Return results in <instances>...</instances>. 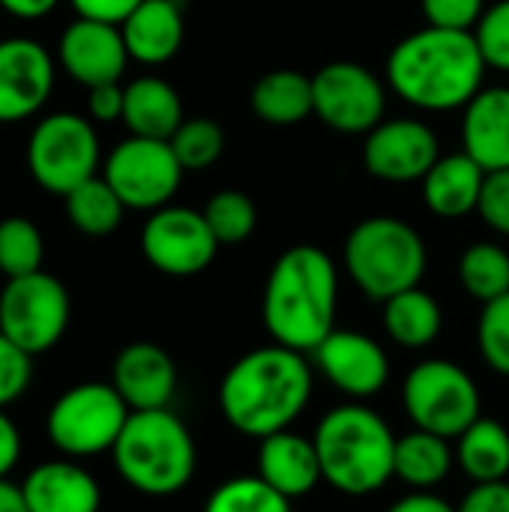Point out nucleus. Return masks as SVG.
Wrapping results in <instances>:
<instances>
[{"label":"nucleus","instance_id":"f257e3e1","mask_svg":"<svg viewBox=\"0 0 509 512\" xmlns=\"http://www.w3.org/2000/svg\"><path fill=\"white\" fill-rule=\"evenodd\" d=\"M486 69L474 30L429 24L390 51L387 84L420 111H456L483 90Z\"/></svg>","mask_w":509,"mask_h":512},{"label":"nucleus","instance_id":"f03ea898","mask_svg":"<svg viewBox=\"0 0 509 512\" xmlns=\"http://www.w3.org/2000/svg\"><path fill=\"white\" fill-rule=\"evenodd\" d=\"M312 369L303 351L270 345L243 354L219 384L225 423L246 438L285 432L309 405Z\"/></svg>","mask_w":509,"mask_h":512},{"label":"nucleus","instance_id":"7ed1b4c3","mask_svg":"<svg viewBox=\"0 0 509 512\" xmlns=\"http://www.w3.org/2000/svg\"><path fill=\"white\" fill-rule=\"evenodd\" d=\"M339 279L333 258L318 246H291L264 285V327L276 345L312 354L336 330Z\"/></svg>","mask_w":509,"mask_h":512},{"label":"nucleus","instance_id":"20e7f679","mask_svg":"<svg viewBox=\"0 0 509 512\" xmlns=\"http://www.w3.org/2000/svg\"><path fill=\"white\" fill-rule=\"evenodd\" d=\"M312 441L324 483L348 498L372 495L393 480L396 435L381 414L360 402L327 411Z\"/></svg>","mask_w":509,"mask_h":512},{"label":"nucleus","instance_id":"39448f33","mask_svg":"<svg viewBox=\"0 0 509 512\" xmlns=\"http://www.w3.org/2000/svg\"><path fill=\"white\" fill-rule=\"evenodd\" d=\"M114 468L129 489L147 498L180 495L198 465V450L186 423L171 411H132L114 450Z\"/></svg>","mask_w":509,"mask_h":512},{"label":"nucleus","instance_id":"423d86ee","mask_svg":"<svg viewBox=\"0 0 509 512\" xmlns=\"http://www.w3.org/2000/svg\"><path fill=\"white\" fill-rule=\"evenodd\" d=\"M345 270L372 300L417 288L426 273L423 237L396 216L363 219L345 240Z\"/></svg>","mask_w":509,"mask_h":512},{"label":"nucleus","instance_id":"0eeeda50","mask_svg":"<svg viewBox=\"0 0 509 512\" xmlns=\"http://www.w3.org/2000/svg\"><path fill=\"white\" fill-rule=\"evenodd\" d=\"M129 414V405L111 381H87L54 399L45 417V435L60 456L75 462L93 459L114 450Z\"/></svg>","mask_w":509,"mask_h":512},{"label":"nucleus","instance_id":"6e6552de","mask_svg":"<svg viewBox=\"0 0 509 512\" xmlns=\"http://www.w3.org/2000/svg\"><path fill=\"white\" fill-rule=\"evenodd\" d=\"M27 171L51 195L66 198L75 186L96 177L99 135L93 120L75 111L42 117L27 138Z\"/></svg>","mask_w":509,"mask_h":512},{"label":"nucleus","instance_id":"1a4fd4ad","mask_svg":"<svg viewBox=\"0 0 509 512\" xmlns=\"http://www.w3.org/2000/svg\"><path fill=\"white\" fill-rule=\"evenodd\" d=\"M69 315L66 285L45 270L6 279L0 291V333L30 357L51 351L66 336Z\"/></svg>","mask_w":509,"mask_h":512},{"label":"nucleus","instance_id":"9d476101","mask_svg":"<svg viewBox=\"0 0 509 512\" xmlns=\"http://www.w3.org/2000/svg\"><path fill=\"white\" fill-rule=\"evenodd\" d=\"M402 405L417 429L441 438H459L480 414L474 378L450 360L417 363L402 387Z\"/></svg>","mask_w":509,"mask_h":512},{"label":"nucleus","instance_id":"9b49d317","mask_svg":"<svg viewBox=\"0 0 509 512\" xmlns=\"http://www.w3.org/2000/svg\"><path fill=\"white\" fill-rule=\"evenodd\" d=\"M102 177L120 195L126 210H159L165 207L183 180V165L171 150V141L129 135L120 141L102 168Z\"/></svg>","mask_w":509,"mask_h":512},{"label":"nucleus","instance_id":"f8f14e48","mask_svg":"<svg viewBox=\"0 0 509 512\" xmlns=\"http://www.w3.org/2000/svg\"><path fill=\"white\" fill-rule=\"evenodd\" d=\"M312 99L324 126L345 135H369L384 120L387 90L372 69L336 60L315 72Z\"/></svg>","mask_w":509,"mask_h":512},{"label":"nucleus","instance_id":"ddd939ff","mask_svg":"<svg viewBox=\"0 0 509 512\" xmlns=\"http://www.w3.org/2000/svg\"><path fill=\"white\" fill-rule=\"evenodd\" d=\"M219 240L213 237L204 213L192 207L165 204L150 213L141 228V252L147 264L165 276H195L216 258Z\"/></svg>","mask_w":509,"mask_h":512},{"label":"nucleus","instance_id":"4468645a","mask_svg":"<svg viewBox=\"0 0 509 512\" xmlns=\"http://www.w3.org/2000/svg\"><path fill=\"white\" fill-rule=\"evenodd\" d=\"M441 159V141L432 126L411 117L381 120L363 144V162L372 177L387 183L423 180Z\"/></svg>","mask_w":509,"mask_h":512},{"label":"nucleus","instance_id":"2eb2a0df","mask_svg":"<svg viewBox=\"0 0 509 512\" xmlns=\"http://www.w3.org/2000/svg\"><path fill=\"white\" fill-rule=\"evenodd\" d=\"M54 90V57L30 36L0 39V123H21L45 108Z\"/></svg>","mask_w":509,"mask_h":512},{"label":"nucleus","instance_id":"dca6fc26","mask_svg":"<svg viewBox=\"0 0 509 512\" xmlns=\"http://www.w3.org/2000/svg\"><path fill=\"white\" fill-rule=\"evenodd\" d=\"M312 357L318 372L351 399H369L381 393L390 378L387 351L372 336L354 330H333L312 351Z\"/></svg>","mask_w":509,"mask_h":512},{"label":"nucleus","instance_id":"f3484780","mask_svg":"<svg viewBox=\"0 0 509 512\" xmlns=\"http://www.w3.org/2000/svg\"><path fill=\"white\" fill-rule=\"evenodd\" d=\"M57 60L72 81H78L81 87H96V84L120 81L132 57L126 51L120 27L90 18H75L60 33Z\"/></svg>","mask_w":509,"mask_h":512},{"label":"nucleus","instance_id":"a211bd4d","mask_svg":"<svg viewBox=\"0 0 509 512\" xmlns=\"http://www.w3.org/2000/svg\"><path fill=\"white\" fill-rule=\"evenodd\" d=\"M111 384L129 411H159L168 408L177 393V366L165 348L153 342H132L114 357Z\"/></svg>","mask_w":509,"mask_h":512},{"label":"nucleus","instance_id":"6ab92c4d","mask_svg":"<svg viewBox=\"0 0 509 512\" xmlns=\"http://www.w3.org/2000/svg\"><path fill=\"white\" fill-rule=\"evenodd\" d=\"M21 492L30 512H99L102 507L96 477L66 456L36 465L21 480Z\"/></svg>","mask_w":509,"mask_h":512},{"label":"nucleus","instance_id":"aec40b11","mask_svg":"<svg viewBox=\"0 0 509 512\" xmlns=\"http://www.w3.org/2000/svg\"><path fill=\"white\" fill-rule=\"evenodd\" d=\"M255 465H258V477L288 501L306 498L324 480L315 441L288 429L261 438Z\"/></svg>","mask_w":509,"mask_h":512},{"label":"nucleus","instance_id":"412c9836","mask_svg":"<svg viewBox=\"0 0 509 512\" xmlns=\"http://www.w3.org/2000/svg\"><path fill=\"white\" fill-rule=\"evenodd\" d=\"M462 141L486 174L509 168V87H483L465 105Z\"/></svg>","mask_w":509,"mask_h":512},{"label":"nucleus","instance_id":"4be33fe9","mask_svg":"<svg viewBox=\"0 0 509 512\" xmlns=\"http://www.w3.org/2000/svg\"><path fill=\"white\" fill-rule=\"evenodd\" d=\"M126 51L144 66L168 63L183 45V12L177 0H144L120 24Z\"/></svg>","mask_w":509,"mask_h":512},{"label":"nucleus","instance_id":"5701e85b","mask_svg":"<svg viewBox=\"0 0 509 512\" xmlns=\"http://www.w3.org/2000/svg\"><path fill=\"white\" fill-rule=\"evenodd\" d=\"M486 171L468 156H441L423 177V201L441 219H462L480 207Z\"/></svg>","mask_w":509,"mask_h":512},{"label":"nucleus","instance_id":"b1692460","mask_svg":"<svg viewBox=\"0 0 509 512\" xmlns=\"http://www.w3.org/2000/svg\"><path fill=\"white\" fill-rule=\"evenodd\" d=\"M123 123L138 138H159L171 141V135L180 129L183 102L177 90L156 75H141L123 87Z\"/></svg>","mask_w":509,"mask_h":512},{"label":"nucleus","instance_id":"393cba45","mask_svg":"<svg viewBox=\"0 0 509 512\" xmlns=\"http://www.w3.org/2000/svg\"><path fill=\"white\" fill-rule=\"evenodd\" d=\"M252 111L258 120L270 126L303 123L315 111L312 78H306L297 69H276L264 75L252 90Z\"/></svg>","mask_w":509,"mask_h":512},{"label":"nucleus","instance_id":"a878e982","mask_svg":"<svg viewBox=\"0 0 509 512\" xmlns=\"http://www.w3.org/2000/svg\"><path fill=\"white\" fill-rule=\"evenodd\" d=\"M453 468V447L450 438H441L426 429H414L396 438L393 456V477H399L411 489H435L447 480Z\"/></svg>","mask_w":509,"mask_h":512},{"label":"nucleus","instance_id":"bb28decb","mask_svg":"<svg viewBox=\"0 0 509 512\" xmlns=\"http://www.w3.org/2000/svg\"><path fill=\"white\" fill-rule=\"evenodd\" d=\"M444 315L432 294L420 285L384 300V330L402 348H426L441 336Z\"/></svg>","mask_w":509,"mask_h":512},{"label":"nucleus","instance_id":"cd10ccee","mask_svg":"<svg viewBox=\"0 0 509 512\" xmlns=\"http://www.w3.org/2000/svg\"><path fill=\"white\" fill-rule=\"evenodd\" d=\"M459 465L474 483L509 477V432L492 417H477L459 435Z\"/></svg>","mask_w":509,"mask_h":512},{"label":"nucleus","instance_id":"c85d7f7f","mask_svg":"<svg viewBox=\"0 0 509 512\" xmlns=\"http://www.w3.org/2000/svg\"><path fill=\"white\" fill-rule=\"evenodd\" d=\"M63 201H66L69 222L87 237H105V234L117 231L123 222V213H126V204L120 201V195L99 174L84 180L81 186H75Z\"/></svg>","mask_w":509,"mask_h":512},{"label":"nucleus","instance_id":"c756f323","mask_svg":"<svg viewBox=\"0 0 509 512\" xmlns=\"http://www.w3.org/2000/svg\"><path fill=\"white\" fill-rule=\"evenodd\" d=\"M459 279L465 291L480 303L504 297L509 291V252L498 243L468 246L459 261Z\"/></svg>","mask_w":509,"mask_h":512},{"label":"nucleus","instance_id":"7c9ffc66","mask_svg":"<svg viewBox=\"0 0 509 512\" xmlns=\"http://www.w3.org/2000/svg\"><path fill=\"white\" fill-rule=\"evenodd\" d=\"M45 240L42 231L24 216L0 219V273L6 279L42 270Z\"/></svg>","mask_w":509,"mask_h":512},{"label":"nucleus","instance_id":"2f4dec72","mask_svg":"<svg viewBox=\"0 0 509 512\" xmlns=\"http://www.w3.org/2000/svg\"><path fill=\"white\" fill-rule=\"evenodd\" d=\"M201 213H204L213 237L219 240V246L246 243L252 237L255 225H258V210L252 204V198L237 192V189L216 192Z\"/></svg>","mask_w":509,"mask_h":512},{"label":"nucleus","instance_id":"473e14b6","mask_svg":"<svg viewBox=\"0 0 509 512\" xmlns=\"http://www.w3.org/2000/svg\"><path fill=\"white\" fill-rule=\"evenodd\" d=\"M204 512H294L291 501L255 477H234L213 489Z\"/></svg>","mask_w":509,"mask_h":512},{"label":"nucleus","instance_id":"72a5a7b5","mask_svg":"<svg viewBox=\"0 0 509 512\" xmlns=\"http://www.w3.org/2000/svg\"><path fill=\"white\" fill-rule=\"evenodd\" d=\"M171 150L180 159L183 171H204L222 156L225 132L210 117H192L183 120L180 129L171 135Z\"/></svg>","mask_w":509,"mask_h":512},{"label":"nucleus","instance_id":"f704fd0d","mask_svg":"<svg viewBox=\"0 0 509 512\" xmlns=\"http://www.w3.org/2000/svg\"><path fill=\"white\" fill-rule=\"evenodd\" d=\"M477 345L489 369L509 378V291L492 303H483V315L477 324Z\"/></svg>","mask_w":509,"mask_h":512},{"label":"nucleus","instance_id":"c9c22d12","mask_svg":"<svg viewBox=\"0 0 509 512\" xmlns=\"http://www.w3.org/2000/svg\"><path fill=\"white\" fill-rule=\"evenodd\" d=\"M474 39L486 66L509 72V0L486 6L483 18L474 27Z\"/></svg>","mask_w":509,"mask_h":512},{"label":"nucleus","instance_id":"e433bc0d","mask_svg":"<svg viewBox=\"0 0 509 512\" xmlns=\"http://www.w3.org/2000/svg\"><path fill=\"white\" fill-rule=\"evenodd\" d=\"M33 378V357L0 333V408L18 402Z\"/></svg>","mask_w":509,"mask_h":512},{"label":"nucleus","instance_id":"4c0bfd02","mask_svg":"<svg viewBox=\"0 0 509 512\" xmlns=\"http://www.w3.org/2000/svg\"><path fill=\"white\" fill-rule=\"evenodd\" d=\"M483 12H486L483 0H423V15L432 27L474 30Z\"/></svg>","mask_w":509,"mask_h":512},{"label":"nucleus","instance_id":"58836bf2","mask_svg":"<svg viewBox=\"0 0 509 512\" xmlns=\"http://www.w3.org/2000/svg\"><path fill=\"white\" fill-rule=\"evenodd\" d=\"M477 213L483 216V222L492 231L509 237V168H504V171H489L486 174Z\"/></svg>","mask_w":509,"mask_h":512},{"label":"nucleus","instance_id":"ea45409f","mask_svg":"<svg viewBox=\"0 0 509 512\" xmlns=\"http://www.w3.org/2000/svg\"><path fill=\"white\" fill-rule=\"evenodd\" d=\"M123 99H126V93H123L120 81L87 87V114H90V120H96V123L123 120Z\"/></svg>","mask_w":509,"mask_h":512},{"label":"nucleus","instance_id":"a19ab883","mask_svg":"<svg viewBox=\"0 0 509 512\" xmlns=\"http://www.w3.org/2000/svg\"><path fill=\"white\" fill-rule=\"evenodd\" d=\"M69 3H72L78 18H90V21L120 27L144 0H69Z\"/></svg>","mask_w":509,"mask_h":512},{"label":"nucleus","instance_id":"79ce46f5","mask_svg":"<svg viewBox=\"0 0 509 512\" xmlns=\"http://www.w3.org/2000/svg\"><path fill=\"white\" fill-rule=\"evenodd\" d=\"M456 512H509V483L507 480L477 483Z\"/></svg>","mask_w":509,"mask_h":512},{"label":"nucleus","instance_id":"37998d69","mask_svg":"<svg viewBox=\"0 0 509 512\" xmlns=\"http://www.w3.org/2000/svg\"><path fill=\"white\" fill-rule=\"evenodd\" d=\"M18 459H21V432L0 408V480H9Z\"/></svg>","mask_w":509,"mask_h":512},{"label":"nucleus","instance_id":"c03bdc74","mask_svg":"<svg viewBox=\"0 0 509 512\" xmlns=\"http://www.w3.org/2000/svg\"><path fill=\"white\" fill-rule=\"evenodd\" d=\"M387 512H456L444 498L429 495V492H414L402 501H396Z\"/></svg>","mask_w":509,"mask_h":512},{"label":"nucleus","instance_id":"a18cd8bd","mask_svg":"<svg viewBox=\"0 0 509 512\" xmlns=\"http://www.w3.org/2000/svg\"><path fill=\"white\" fill-rule=\"evenodd\" d=\"M60 0H0V9H6L15 18L33 21V18H45Z\"/></svg>","mask_w":509,"mask_h":512},{"label":"nucleus","instance_id":"49530a36","mask_svg":"<svg viewBox=\"0 0 509 512\" xmlns=\"http://www.w3.org/2000/svg\"><path fill=\"white\" fill-rule=\"evenodd\" d=\"M0 512H30L24 492H21V483L15 486L9 480H0Z\"/></svg>","mask_w":509,"mask_h":512},{"label":"nucleus","instance_id":"de8ad7c7","mask_svg":"<svg viewBox=\"0 0 509 512\" xmlns=\"http://www.w3.org/2000/svg\"><path fill=\"white\" fill-rule=\"evenodd\" d=\"M177 3H180V0H177Z\"/></svg>","mask_w":509,"mask_h":512}]
</instances>
